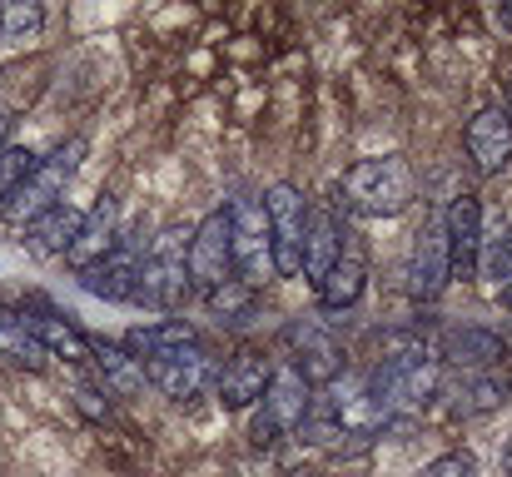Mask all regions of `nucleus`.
Returning <instances> with one entry per match:
<instances>
[{
	"label": "nucleus",
	"mask_w": 512,
	"mask_h": 477,
	"mask_svg": "<svg viewBox=\"0 0 512 477\" xmlns=\"http://www.w3.org/2000/svg\"><path fill=\"white\" fill-rule=\"evenodd\" d=\"M363 383H368V398L383 408V418H403V413H418L428 398H438L443 363L433 358V348H388Z\"/></svg>",
	"instance_id": "f257e3e1"
},
{
	"label": "nucleus",
	"mask_w": 512,
	"mask_h": 477,
	"mask_svg": "<svg viewBox=\"0 0 512 477\" xmlns=\"http://www.w3.org/2000/svg\"><path fill=\"white\" fill-rule=\"evenodd\" d=\"M339 194L343 204L353 214H363V219H393V214H403L418 199V174H413V164L403 155H373L348 164Z\"/></svg>",
	"instance_id": "f03ea898"
},
{
	"label": "nucleus",
	"mask_w": 512,
	"mask_h": 477,
	"mask_svg": "<svg viewBox=\"0 0 512 477\" xmlns=\"http://www.w3.org/2000/svg\"><path fill=\"white\" fill-rule=\"evenodd\" d=\"M85 135H75V140H65V145H55L45 159H35V169L25 174V184L10 194V204L0 209L5 214V224H20V229H30L40 214H50L60 199H65V189H70V179L80 174V159H85Z\"/></svg>",
	"instance_id": "7ed1b4c3"
},
{
	"label": "nucleus",
	"mask_w": 512,
	"mask_h": 477,
	"mask_svg": "<svg viewBox=\"0 0 512 477\" xmlns=\"http://www.w3.org/2000/svg\"><path fill=\"white\" fill-rule=\"evenodd\" d=\"M229 214V249H234V279L244 289L259 294V284L274 279V244H269V214H264V199L254 194H234L224 204Z\"/></svg>",
	"instance_id": "20e7f679"
},
{
	"label": "nucleus",
	"mask_w": 512,
	"mask_h": 477,
	"mask_svg": "<svg viewBox=\"0 0 512 477\" xmlns=\"http://www.w3.org/2000/svg\"><path fill=\"white\" fill-rule=\"evenodd\" d=\"M184 249H189V234L184 229H165L145 264H140V284H135V304L145 309H160V314H174L184 299H189V264H184Z\"/></svg>",
	"instance_id": "39448f33"
},
{
	"label": "nucleus",
	"mask_w": 512,
	"mask_h": 477,
	"mask_svg": "<svg viewBox=\"0 0 512 477\" xmlns=\"http://www.w3.org/2000/svg\"><path fill=\"white\" fill-rule=\"evenodd\" d=\"M309 408H314L309 383H304V378L284 363V368H274V373H269L264 398L254 403L249 438H254L259 448H269V443H279L284 433H299V428H304V418H309Z\"/></svg>",
	"instance_id": "423d86ee"
},
{
	"label": "nucleus",
	"mask_w": 512,
	"mask_h": 477,
	"mask_svg": "<svg viewBox=\"0 0 512 477\" xmlns=\"http://www.w3.org/2000/svg\"><path fill=\"white\" fill-rule=\"evenodd\" d=\"M309 199L299 184H274L264 194L269 214V244H274V279H294L304 269V229H309Z\"/></svg>",
	"instance_id": "0eeeda50"
},
{
	"label": "nucleus",
	"mask_w": 512,
	"mask_h": 477,
	"mask_svg": "<svg viewBox=\"0 0 512 477\" xmlns=\"http://www.w3.org/2000/svg\"><path fill=\"white\" fill-rule=\"evenodd\" d=\"M184 264H189V289H199V294H214L219 284L234 279V249H229V214L224 209H209L189 229Z\"/></svg>",
	"instance_id": "6e6552de"
},
{
	"label": "nucleus",
	"mask_w": 512,
	"mask_h": 477,
	"mask_svg": "<svg viewBox=\"0 0 512 477\" xmlns=\"http://www.w3.org/2000/svg\"><path fill=\"white\" fill-rule=\"evenodd\" d=\"M140 368H145V383H155L165 398H179V403H184V398H199L204 388H214V373H219L214 353H209L199 338L145 358Z\"/></svg>",
	"instance_id": "1a4fd4ad"
},
{
	"label": "nucleus",
	"mask_w": 512,
	"mask_h": 477,
	"mask_svg": "<svg viewBox=\"0 0 512 477\" xmlns=\"http://www.w3.org/2000/svg\"><path fill=\"white\" fill-rule=\"evenodd\" d=\"M284 338H289V348H294V373L309 383V388H329V383H339L343 368H348V353H343V343L334 338V328H324L319 318H294L289 328H284Z\"/></svg>",
	"instance_id": "9d476101"
},
{
	"label": "nucleus",
	"mask_w": 512,
	"mask_h": 477,
	"mask_svg": "<svg viewBox=\"0 0 512 477\" xmlns=\"http://www.w3.org/2000/svg\"><path fill=\"white\" fill-rule=\"evenodd\" d=\"M443 239H448V264L458 279L478 274V254H483V204L478 194H453L448 214H443Z\"/></svg>",
	"instance_id": "9b49d317"
},
{
	"label": "nucleus",
	"mask_w": 512,
	"mask_h": 477,
	"mask_svg": "<svg viewBox=\"0 0 512 477\" xmlns=\"http://www.w3.org/2000/svg\"><path fill=\"white\" fill-rule=\"evenodd\" d=\"M453 279V264H448V239H443V219L423 224L418 239H413V254H408V294L433 304Z\"/></svg>",
	"instance_id": "f8f14e48"
},
{
	"label": "nucleus",
	"mask_w": 512,
	"mask_h": 477,
	"mask_svg": "<svg viewBox=\"0 0 512 477\" xmlns=\"http://www.w3.org/2000/svg\"><path fill=\"white\" fill-rule=\"evenodd\" d=\"M433 358L448 363L453 373H493L508 358V343L493 328H443Z\"/></svg>",
	"instance_id": "ddd939ff"
},
{
	"label": "nucleus",
	"mask_w": 512,
	"mask_h": 477,
	"mask_svg": "<svg viewBox=\"0 0 512 477\" xmlns=\"http://www.w3.org/2000/svg\"><path fill=\"white\" fill-rule=\"evenodd\" d=\"M140 264H145L140 244H125V239H120L100 264H90V269L80 274V289H85V294H95V299H105V304H135Z\"/></svg>",
	"instance_id": "4468645a"
},
{
	"label": "nucleus",
	"mask_w": 512,
	"mask_h": 477,
	"mask_svg": "<svg viewBox=\"0 0 512 477\" xmlns=\"http://www.w3.org/2000/svg\"><path fill=\"white\" fill-rule=\"evenodd\" d=\"M463 145H468V159L478 174H503L512 164V120L503 105H488L468 120L463 130Z\"/></svg>",
	"instance_id": "2eb2a0df"
},
{
	"label": "nucleus",
	"mask_w": 512,
	"mask_h": 477,
	"mask_svg": "<svg viewBox=\"0 0 512 477\" xmlns=\"http://www.w3.org/2000/svg\"><path fill=\"white\" fill-rule=\"evenodd\" d=\"M20 314H25V323L35 328V338L45 343V353H50V358H65V363H90L95 343H90V338H85V333H80L70 318L60 314L55 304H45V299H30Z\"/></svg>",
	"instance_id": "dca6fc26"
},
{
	"label": "nucleus",
	"mask_w": 512,
	"mask_h": 477,
	"mask_svg": "<svg viewBox=\"0 0 512 477\" xmlns=\"http://www.w3.org/2000/svg\"><path fill=\"white\" fill-rule=\"evenodd\" d=\"M115 244H120V204H115V199H100V204L85 209V224H80L75 244L65 249V264H70L75 274H85V269L100 264Z\"/></svg>",
	"instance_id": "f3484780"
},
{
	"label": "nucleus",
	"mask_w": 512,
	"mask_h": 477,
	"mask_svg": "<svg viewBox=\"0 0 512 477\" xmlns=\"http://www.w3.org/2000/svg\"><path fill=\"white\" fill-rule=\"evenodd\" d=\"M269 363H264V353H254V348H244V353H234L219 373H214V393H219V403L224 408H254L259 398H264V383H269Z\"/></svg>",
	"instance_id": "a211bd4d"
},
{
	"label": "nucleus",
	"mask_w": 512,
	"mask_h": 477,
	"mask_svg": "<svg viewBox=\"0 0 512 477\" xmlns=\"http://www.w3.org/2000/svg\"><path fill=\"white\" fill-rule=\"evenodd\" d=\"M343 244H348V229L339 224V214L334 209H309V229H304V279L319 289L324 284V274L339 264Z\"/></svg>",
	"instance_id": "6ab92c4d"
},
{
	"label": "nucleus",
	"mask_w": 512,
	"mask_h": 477,
	"mask_svg": "<svg viewBox=\"0 0 512 477\" xmlns=\"http://www.w3.org/2000/svg\"><path fill=\"white\" fill-rule=\"evenodd\" d=\"M438 393L448 398L453 418H483L508 398V378L503 373H453L448 383H438Z\"/></svg>",
	"instance_id": "aec40b11"
},
{
	"label": "nucleus",
	"mask_w": 512,
	"mask_h": 477,
	"mask_svg": "<svg viewBox=\"0 0 512 477\" xmlns=\"http://www.w3.org/2000/svg\"><path fill=\"white\" fill-rule=\"evenodd\" d=\"M80 224H85V209L70 204V199H60L50 214H40V219L25 229V249H30L35 259H55V254H65V249L75 244Z\"/></svg>",
	"instance_id": "412c9836"
},
{
	"label": "nucleus",
	"mask_w": 512,
	"mask_h": 477,
	"mask_svg": "<svg viewBox=\"0 0 512 477\" xmlns=\"http://www.w3.org/2000/svg\"><path fill=\"white\" fill-rule=\"evenodd\" d=\"M363 289H368V264H363V249H358L353 234H348L339 264H334V269L324 274V284H319V304H324V309H353V304L363 299Z\"/></svg>",
	"instance_id": "4be33fe9"
},
{
	"label": "nucleus",
	"mask_w": 512,
	"mask_h": 477,
	"mask_svg": "<svg viewBox=\"0 0 512 477\" xmlns=\"http://www.w3.org/2000/svg\"><path fill=\"white\" fill-rule=\"evenodd\" d=\"M0 358H10V363L25 368V373H45V368H50L45 343L35 338V328L25 323L20 309H0Z\"/></svg>",
	"instance_id": "5701e85b"
},
{
	"label": "nucleus",
	"mask_w": 512,
	"mask_h": 477,
	"mask_svg": "<svg viewBox=\"0 0 512 477\" xmlns=\"http://www.w3.org/2000/svg\"><path fill=\"white\" fill-rule=\"evenodd\" d=\"M199 333H194V323H184V318H155V323H145V328H130L125 333V353L130 358H155V353H165V348H179V343H194Z\"/></svg>",
	"instance_id": "b1692460"
},
{
	"label": "nucleus",
	"mask_w": 512,
	"mask_h": 477,
	"mask_svg": "<svg viewBox=\"0 0 512 477\" xmlns=\"http://www.w3.org/2000/svg\"><path fill=\"white\" fill-rule=\"evenodd\" d=\"M90 363L100 368L105 393L130 398V393H140V388H145V368H140V358H130V353H125V348H115V343H100V348L90 353Z\"/></svg>",
	"instance_id": "393cba45"
},
{
	"label": "nucleus",
	"mask_w": 512,
	"mask_h": 477,
	"mask_svg": "<svg viewBox=\"0 0 512 477\" xmlns=\"http://www.w3.org/2000/svg\"><path fill=\"white\" fill-rule=\"evenodd\" d=\"M45 30V10L35 0H0V50H25Z\"/></svg>",
	"instance_id": "a878e982"
},
{
	"label": "nucleus",
	"mask_w": 512,
	"mask_h": 477,
	"mask_svg": "<svg viewBox=\"0 0 512 477\" xmlns=\"http://www.w3.org/2000/svg\"><path fill=\"white\" fill-rule=\"evenodd\" d=\"M204 304H209V314L219 318V323H239V318H249V309H254V289H244L239 279H229L214 294H204Z\"/></svg>",
	"instance_id": "bb28decb"
},
{
	"label": "nucleus",
	"mask_w": 512,
	"mask_h": 477,
	"mask_svg": "<svg viewBox=\"0 0 512 477\" xmlns=\"http://www.w3.org/2000/svg\"><path fill=\"white\" fill-rule=\"evenodd\" d=\"M30 169H35V155H30V150H20V145H5V150H0V209L10 204V194L25 184Z\"/></svg>",
	"instance_id": "cd10ccee"
},
{
	"label": "nucleus",
	"mask_w": 512,
	"mask_h": 477,
	"mask_svg": "<svg viewBox=\"0 0 512 477\" xmlns=\"http://www.w3.org/2000/svg\"><path fill=\"white\" fill-rule=\"evenodd\" d=\"M418 477H478V458H473V453H443V458H433Z\"/></svg>",
	"instance_id": "c85d7f7f"
},
{
	"label": "nucleus",
	"mask_w": 512,
	"mask_h": 477,
	"mask_svg": "<svg viewBox=\"0 0 512 477\" xmlns=\"http://www.w3.org/2000/svg\"><path fill=\"white\" fill-rule=\"evenodd\" d=\"M100 398H105V388H95V383H75V403H80V413L105 418V413H110V403H100Z\"/></svg>",
	"instance_id": "c756f323"
},
{
	"label": "nucleus",
	"mask_w": 512,
	"mask_h": 477,
	"mask_svg": "<svg viewBox=\"0 0 512 477\" xmlns=\"http://www.w3.org/2000/svg\"><path fill=\"white\" fill-rule=\"evenodd\" d=\"M498 289H503V299H508V309H512V234L503 239V269H498Z\"/></svg>",
	"instance_id": "7c9ffc66"
},
{
	"label": "nucleus",
	"mask_w": 512,
	"mask_h": 477,
	"mask_svg": "<svg viewBox=\"0 0 512 477\" xmlns=\"http://www.w3.org/2000/svg\"><path fill=\"white\" fill-rule=\"evenodd\" d=\"M10 125H15V120H10V115H0V150H5V140H10Z\"/></svg>",
	"instance_id": "2f4dec72"
},
{
	"label": "nucleus",
	"mask_w": 512,
	"mask_h": 477,
	"mask_svg": "<svg viewBox=\"0 0 512 477\" xmlns=\"http://www.w3.org/2000/svg\"><path fill=\"white\" fill-rule=\"evenodd\" d=\"M498 20H503V25L512 30V0H508V5H498Z\"/></svg>",
	"instance_id": "473e14b6"
},
{
	"label": "nucleus",
	"mask_w": 512,
	"mask_h": 477,
	"mask_svg": "<svg viewBox=\"0 0 512 477\" xmlns=\"http://www.w3.org/2000/svg\"><path fill=\"white\" fill-rule=\"evenodd\" d=\"M503 110H508V120H512V85H508V105H503Z\"/></svg>",
	"instance_id": "72a5a7b5"
}]
</instances>
